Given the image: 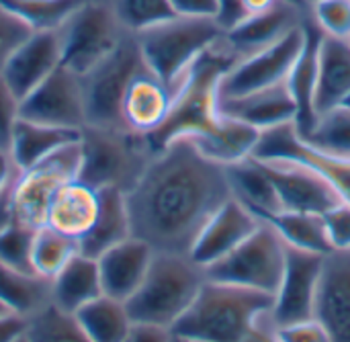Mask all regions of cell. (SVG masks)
Instances as JSON below:
<instances>
[{"label": "cell", "mask_w": 350, "mask_h": 342, "mask_svg": "<svg viewBox=\"0 0 350 342\" xmlns=\"http://www.w3.org/2000/svg\"><path fill=\"white\" fill-rule=\"evenodd\" d=\"M125 197L131 236L154 252L189 254L203 226L234 193L228 168L180 135L152 154Z\"/></svg>", "instance_id": "6da1fadb"}, {"label": "cell", "mask_w": 350, "mask_h": 342, "mask_svg": "<svg viewBox=\"0 0 350 342\" xmlns=\"http://www.w3.org/2000/svg\"><path fill=\"white\" fill-rule=\"evenodd\" d=\"M275 295L207 279L172 334L189 342H242L271 316Z\"/></svg>", "instance_id": "7a4b0ae2"}, {"label": "cell", "mask_w": 350, "mask_h": 342, "mask_svg": "<svg viewBox=\"0 0 350 342\" xmlns=\"http://www.w3.org/2000/svg\"><path fill=\"white\" fill-rule=\"evenodd\" d=\"M205 281V269L189 254L156 252L144 283L125 302L127 312L133 324H154L172 330Z\"/></svg>", "instance_id": "3957f363"}, {"label": "cell", "mask_w": 350, "mask_h": 342, "mask_svg": "<svg viewBox=\"0 0 350 342\" xmlns=\"http://www.w3.org/2000/svg\"><path fill=\"white\" fill-rule=\"evenodd\" d=\"M224 35L226 31L215 18L174 16L137 33L135 39L148 70L174 92L189 68Z\"/></svg>", "instance_id": "277c9868"}, {"label": "cell", "mask_w": 350, "mask_h": 342, "mask_svg": "<svg viewBox=\"0 0 350 342\" xmlns=\"http://www.w3.org/2000/svg\"><path fill=\"white\" fill-rule=\"evenodd\" d=\"M152 154L146 135L86 125L80 137L78 181L96 191L107 187L129 191Z\"/></svg>", "instance_id": "5b68a950"}, {"label": "cell", "mask_w": 350, "mask_h": 342, "mask_svg": "<svg viewBox=\"0 0 350 342\" xmlns=\"http://www.w3.org/2000/svg\"><path fill=\"white\" fill-rule=\"evenodd\" d=\"M287 244L260 220L258 228L230 254L205 269L207 279L275 295L285 271Z\"/></svg>", "instance_id": "8992f818"}, {"label": "cell", "mask_w": 350, "mask_h": 342, "mask_svg": "<svg viewBox=\"0 0 350 342\" xmlns=\"http://www.w3.org/2000/svg\"><path fill=\"white\" fill-rule=\"evenodd\" d=\"M146 68L137 39H121L117 49L103 64L82 76L86 125L127 131L121 115L123 98L131 80Z\"/></svg>", "instance_id": "52a82bcc"}, {"label": "cell", "mask_w": 350, "mask_h": 342, "mask_svg": "<svg viewBox=\"0 0 350 342\" xmlns=\"http://www.w3.org/2000/svg\"><path fill=\"white\" fill-rule=\"evenodd\" d=\"M119 18L103 4L84 2L57 29L62 66L76 76L90 74L121 43Z\"/></svg>", "instance_id": "ba28073f"}, {"label": "cell", "mask_w": 350, "mask_h": 342, "mask_svg": "<svg viewBox=\"0 0 350 342\" xmlns=\"http://www.w3.org/2000/svg\"><path fill=\"white\" fill-rule=\"evenodd\" d=\"M308 39L306 25L287 31L275 43L242 55L219 82V98H236L287 82V76L297 62Z\"/></svg>", "instance_id": "9c48e42d"}, {"label": "cell", "mask_w": 350, "mask_h": 342, "mask_svg": "<svg viewBox=\"0 0 350 342\" xmlns=\"http://www.w3.org/2000/svg\"><path fill=\"white\" fill-rule=\"evenodd\" d=\"M80 172V142L70 144L47 156L33 168L21 170L14 181L16 222L37 230L47 224L53 195Z\"/></svg>", "instance_id": "30bf717a"}, {"label": "cell", "mask_w": 350, "mask_h": 342, "mask_svg": "<svg viewBox=\"0 0 350 342\" xmlns=\"http://www.w3.org/2000/svg\"><path fill=\"white\" fill-rule=\"evenodd\" d=\"M324 261L326 254L287 246L285 271L269 316L273 328L316 318V302Z\"/></svg>", "instance_id": "8fae6325"}, {"label": "cell", "mask_w": 350, "mask_h": 342, "mask_svg": "<svg viewBox=\"0 0 350 342\" xmlns=\"http://www.w3.org/2000/svg\"><path fill=\"white\" fill-rule=\"evenodd\" d=\"M21 119L53 127L84 129L86 105L82 78L59 66L37 88L21 98Z\"/></svg>", "instance_id": "7c38bea8"}, {"label": "cell", "mask_w": 350, "mask_h": 342, "mask_svg": "<svg viewBox=\"0 0 350 342\" xmlns=\"http://www.w3.org/2000/svg\"><path fill=\"white\" fill-rule=\"evenodd\" d=\"M254 158V156H252ZM258 160V158H256ZM275 185L281 207L287 211L324 215L342 203L334 185L312 166L293 160H258Z\"/></svg>", "instance_id": "4fadbf2b"}, {"label": "cell", "mask_w": 350, "mask_h": 342, "mask_svg": "<svg viewBox=\"0 0 350 342\" xmlns=\"http://www.w3.org/2000/svg\"><path fill=\"white\" fill-rule=\"evenodd\" d=\"M252 156L258 160H293L312 166L326 176L342 199L350 203V158L330 156L312 148L299 137L295 123H283L260 131Z\"/></svg>", "instance_id": "5bb4252c"}, {"label": "cell", "mask_w": 350, "mask_h": 342, "mask_svg": "<svg viewBox=\"0 0 350 342\" xmlns=\"http://www.w3.org/2000/svg\"><path fill=\"white\" fill-rule=\"evenodd\" d=\"M258 224L260 218L240 199L232 197L203 226L189 256L207 269L209 265L230 254L236 246H240L258 228Z\"/></svg>", "instance_id": "9a60e30c"}, {"label": "cell", "mask_w": 350, "mask_h": 342, "mask_svg": "<svg viewBox=\"0 0 350 342\" xmlns=\"http://www.w3.org/2000/svg\"><path fill=\"white\" fill-rule=\"evenodd\" d=\"M62 66L57 31H35L27 37L2 68V78L18 98H25Z\"/></svg>", "instance_id": "2e32d148"}, {"label": "cell", "mask_w": 350, "mask_h": 342, "mask_svg": "<svg viewBox=\"0 0 350 342\" xmlns=\"http://www.w3.org/2000/svg\"><path fill=\"white\" fill-rule=\"evenodd\" d=\"M154 254V248L135 236L103 252L96 259L103 293L113 300L127 302L144 283Z\"/></svg>", "instance_id": "e0dca14e"}, {"label": "cell", "mask_w": 350, "mask_h": 342, "mask_svg": "<svg viewBox=\"0 0 350 342\" xmlns=\"http://www.w3.org/2000/svg\"><path fill=\"white\" fill-rule=\"evenodd\" d=\"M316 320L322 322L332 342H350V252L326 254Z\"/></svg>", "instance_id": "ac0fdd59"}, {"label": "cell", "mask_w": 350, "mask_h": 342, "mask_svg": "<svg viewBox=\"0 0 350 342\" xmlns=\"http://www.w3.org/2000/svg\"><path fill=\"white\" fill-rule=\"evenodd\" d=\"M172 90L154 76L148 68L142 70L129 84L123 98V125L137 135L156 133L168 119L172 107Z\"/></svg>", "instance_id": "d6986e66"}, {"label": "cell", "mask_w": 350, "mask_h": 342, "mask_svg": "<svg viewBox=\"0 0 350 342\" xmlns=\"http://www.w3.org/2000/svg\"><path fill=\"white\" fill-rule=\"evenodd\" d=\"M217 111L219 115L242 121L258 131L295 123L297 117V107L287 82L236 98H217Z\"/></svg>", "instance_id": "ffe728a7"}, {"label": "cell", "mask_w": 350, "mask_h": 342, "mask_svg": "<svg viewBox=\"0 0 350 342\" xmlns=\"http://www.w3.org/2000/svg\"><path fill=\"white\" fill-rule=\"evenodd\" d=\"M350 94V41L322 33L318 47L316 113L322 115L340 107Z\"/></svg>", "instance_id": "44dd1931"}, {"label": "cell", "mask_w": 350, "mask_h": 342, "mask_svg": "<svg viewBox=\"0 0 350 342\" xmlns=\"http://www.w3.org/2000/svg\"><path fill=\"white\" fill-rule=\"evenodd\" d=\"M98 205L100 201L96 189L78 179L70 181L53 195L45 226L80 242L90 232L98 215Z\"/></svg>", "instance_id": "7402d4cb"}, {"label": "cell", "mask_w": 350, "mask_h": 342, "mask_svg": "<svg viewBox=\"0 0 350 342\" xmlns=\"http://www.w3.org/2000/svg\"><path fill=\"white\" fill-rule=\"evenodd\" d=\"M80 137H82V129L53 127V125H43L18 117L10 135L8 156L12 158L16 170L21 172L43 162L59 148L80 142Z\"/></svg>", "instance_id": "603a6c76"}, {"label": "cell", "mask_w": 350, "mask_h": 342, "mask_svg": "<svg viewBox=\"0 0 350 342\" xmlns=\"http://www.w3.org/2000/svg\"><path fill=\"white\" fill-rule=\"evenodd\" d=\"M98 215L90 232L80 240V252L90 259H98L109 248L131 238V220L125 191L117 187L98 189Z\"/></svg>", "instance_id": "cb8c5ba5"}, {"label": "cell", "mask_w": 350, "mask_h": 342, "mask_svg": "<svg viewBox=\"0 0 350 342\" xmlns=\"http://www.w3.org/2000/svg\"><path fill=\"white\" fill-rule=\"evenodd\" d=\"M293 8L295 6H291L287 2H279L277 6H273L267 12L248 14L238 25L228 29L224 39L240 55H248L252 51H258V49L275 43L287 31H291L293 27L299 25L295 21Z\"/></svg>", "instance_id": "d4e9b609"}, {"label": "cell", "mask_w": 350, "mask_h": 342, "mask_svg": "<svg viewBox=\"0 0 350 342\" xmlns=\"http://www.w3.org/2000/svg\"><path fill=\"white\" fill-rule=\"evenodd\" d=\"M306 29H308L306 45L287 76V86L297 107L295 127L299 135L308 133L318 119L314 98H316V80H318V47H320L322 31L318 29V25H306Z\"/></svg>", "instance_id": "484cf974"}, {"label": "cell", "mask_w": 350, "mask_h": 342, "mask_svg": "<svg viewBox=\"0 0 350 342\" xmlns=\"http://www.w3.org/2000/svg\"><path fill=\"white\" fill-rule=\"evenodd\" d=\"M98 295H103L98 263L82 252L51 279V304L66 314H76Z\"/></svg>", "instance_id": "4316f807"}, {"label": "cell", "mask_w": 350, "mask_h": 342, "mask_svg": "<svg viewBox=\"0 0 350 342\" xmlns=\"http://www.w3.org/2000/svg\"><path fill=\"white\" fill-rule=\"evenodd\" d=\"M258 137H260L258 129H254L242 121L219 115V121L209 131L195 135L191 140L197 144V148L207 158H211L224 166H230V164L250 158L254 154Z\"/></svg>", "instance_id": "83f0119b"}, {"label": "cell", "mask_w": 350, "mask_h": 342, "mask_svg": "<svg viewBox=\"0 0 350 342\" xmlns=\"http://www.w3.org/2000/svg\"><path fill=\"white\" fill-rule=\"evenodd\" d=\"M72 316L90 342H125L133 326L125 302L113 300L105 293Z\"/></svg>", "instance_id": "f1b7e54d"}, {"label": "cell", "mask_w": 350, "mask_h": 342, "mask_svg": "<svg viewBox=\"0 0 350 342\" xmlns=\"http://www.w3.org/2000/svg\"><path fill=\"white\" fill-rule=\"evenodd\" d=\"M226 168H228V179H230L234 197L240 199L256 215L283 209L273 181L269 179L267 170L256 158L250 156Z\"/></svg>", "instance_id": "f546056e"}, {"label": "cell", "mask_w": 350, "mask_h": 342, "mask_svg": "<svg viewBox=\"0 0 350 342\" xmlns=\"http://www.w3.org/2000/svg\"><path fill=\"white\" fill-rule=\"evenodd\" d=\"M0 302L12 314L31 318L51 304V281L0 261Z\"/></svg>", "instance_id": "4dcf8cb0"}, {"label": "cell", "mask_w": 350, "mask_h": 342, "mask_svg": "<svg viewBox=\"0 0 350 342\" xmlns=\"http://www.w3.org/2000/svg\"><path fill=\"white\" fill-rule=\"evenodd\" d=\"M258 218L265 220L269 226H273L287 246L308 250V252H318V254L332 252L322 215L281 209L273 213H262Z\"/></svg>", "instance_id": "1f68e13d"}, {"label": "cell", "mask_w": 350, "mask_h": 342, "mask_svg": "<svg viewBox=\"0 0 350 342\" xmlns=\"http://www.w3.org/2000/svg\"><path fill=\"white\" fill-rule=\"evenodd\" d=\"M78 252H80L78 240H74L49 226H41L35 230L33 244H31L33 273L51 281Z\"/></svg>", "instance_id": "d6a6232c"}, {"label": "cell", "mask_w": 350, "mask_h": 342, "mask_svg": "<svg viewBox=\"0 0 350 342\" xmlns=\"http://www.w3.org/2000/svg\"><path fill=\"white\" fill-rule=\"evenodd\" d=\"M299 137L324 154L350 158V109L340 105L318 115L314 127Z\"/></svg>", "instance_id": "836d02e7"}, {"label": "cell", "mask_w": 350, "mask_h": 342, "mask_svg": "<svg viewBox=\"0 0 350 342\" xmlns=\"http://www.w3.org/2000/svg\"><path fill=\"white\" fill-rule=\"evenodd\" d=\"M31 31H57L78 8V0H0Z\"/></svg>", "instance_id": "e575fe53"}, {"label": "cell", "mask_w": 350, "mask_h": 342, "mask_svg": "<svg viewBox=\"0 0 350 342\" xmlns=\"http://www.w3.org/2000/svg\"><path fill=\"white\" fill-rule=\"evenodd\" d=\"M29 342H90L72 314L57 310L53 304L45 306L41 312L29 318L27 328Z\"/></svg>", "instance_id": "d590c367"}, {"label": "cell", "mask_w": 350, "mask_h": 342, "mask_svg": "<svg viewBox=\"0 0 350 342\" xmlns=\"http://www.w3.org/2000/svg\"><path fill=\"white\" fill-rule=\"evenodd\" d=\"M115 14L123 27L135 33H142L178 16L170 0H117Z\"/></svg>", "instance_id": "8d00e7d4"}, {"label": "cell", "mask_w": 350, "mask_h": 342, "mask_svg": "<svg viewBox=\"0 0 350 342\" xmlns=\"http://www.w3.org/2000/svg\"><path fill=\"white\" fill-rule=\"evenodd\" d=\"M33 234H35V230H31L18 222H14L8 230L0 232V261L12 269L33 273V267H31Z\"/></svg>", "instance_id": "74e56055"}, {"label": "cell", "mask_w": 350, "mask_h": 342, "mask_svg": "<svg viewBox=\"0 0 350 342\" xmlns=\"http://www.w3.org/2000/svg\"><path fill=\"white\" fill-rule=\"evenodd\" d=\"M312 6L314 21L324 35L350 39V0H318Z\"/></svg>", "instance_id": "f35d334b"}, {"label": "cell", "mask_w": 350, "mask_h": 342, "mask_svg": "<svg viewBox=\"0 0 350 342\" xmlns=\"http://www.w3.org/2000/svg\"><path fill=\"white\" fill-rule=\"evenodd\" d=\"M33 33L35 31H31L21 18H16L10 10H6L0 4V72L8 57L16 51V47Z\"/></svg>", "instance_id": "ab89813d"}, {"label": "cell", "mask_w": 350, "mask_h": 342, "mask_svg": "<svg viewBox=\"0 0 350 342\" xmlns=\"http://www.w3.org/2000/svg\"><path fill=\"white\" fill-rule=\"evenodd\" d=\"M328 242L334 250L350 252V203L342 201L322 215Z\"/></svg>", "instance_id": "60d3db41"}, {"label": "cell", "mask_w": 350, "mask_h": 342, "mask_svg": "<svg viewBox=\"0 0 350 342\" xmlns=\"http://www.w3.org/2000/svg\"><path fill=\"white\" fill-rule=\"evenodd\" d=\"M273 339L275 342H332L328 330L316 318L273 328Z\"/></svg>", "instance_id": "b9f144b4"}, {"label": "cell", "mask_w": 350, "mask_h": 342, "mask_svg": "<svg viewBox=\"0 0 350 342\" xmlns=\"http://www.w3.org/2000/svg\"><path fill=\"white\" fill-rule=\"evenodd\" d=\"M18 117H21V98L12 92V88L6 84V80L0 74V150L8 152L10 135Z\"/></svg>", "instance_id": "7bdbcfd3"}, {"label": "cell", "mask_w": 350, "mask_h": 342, "mask_svg": "<svg viewBox=\"0 0 350 342\" xmlns=\"http://www.w3.org/2000/svg\"><path fill=\"white\" fill-rule=\"evenodd\" d=\"M170 4L178 16L217 18L219 12V0H170Z\"/></svg>", "instance_id": "ee69618b"}, {"label": "cell", "mask_w": 350, "mask_h": 342, "mask_svg": "<svg viewBox=\"0 0 350 342\" xmlns=\"http://www.w3.org/2000/svg\"><path fill=\"white\" fill-rule=\"evenodd\" d=\"M29 318L18 314L0 316V342H16L27 337Z\"/></svg>", "instance_id": "f6af8a7d"}, {"label": "cell", "mask_w": 350, "mask_h": 342, "mask_svg": "<svg viewBox=\"0 0 350 342\" xmlns=\"http://www.w3.org/2000/svg\"><path fill=\"white\" fill-rule=\"evenodd\" d=\"M172 330L154 324H133L125 342H172Z\"/></svg>", "instance_id": "bcb514c9"}, {"label": "cell", "mask_w": 350, "mask_h": 342, "mask_svg": "<svg viewBox=\"0 0 350 342\" xmlns=\"http://www.w3.org/2000/svg\"><path fill=\"white\" fill-rule=\"evenodd\" d=\"M16 174L0 191V232L8 230L16 222V211H14V181H16Z\"/></svg>", "instance_id": "7dc6e473"}, {"label": "cell", "mask_w": 350, "mask_h": 342, "mask_svg": "<svg viewBox=\"0 0 350 342\" xmlns=\"http://www.w3.org/2000/svg\"><path fill=\"white\" fill-rule=\"evenodd\" d=\"M246 10L242 6V0H219V12H217V23L221 25L224 31L232 29L238 25L242 18H246Z\"/></svg>", "instance_id": "c3c4849f"}, {"label": "cell", "mask_w": 350, "mask_h": 342, "mask_svg": "<svg viewBox=\"0 0 350 342\" xmlns=\"http://www.w3.org/2000/svg\"><path fill=\"white\" fill-rule=\"evenodd\" d=\"M16 172H18V170H16L12 158L8 156V152H6V150H0V191L14 179Z\"/></svg>", "instance_id": "681fc988"}, {"label": "cell", "mask_w": 350, "mask_h": 342, "mask_svg": "<svg viewBox=\"0 0 350 342\" xmlns=\"http://www.w3.org/2000/svg\"><path fill=\"white\" fill-rule=\"evenodd\" d=\"M279 2H283V0H242V6H244L246 14H258V12L271 10Z\"/></svg>", "instance_id": "f907efd6"}, {"label": "cell", "mask_w": 350, "mask_h": 342, "mask_svg": "<svg viewBox=\"0 0 350 342\" xmlns=\"http://www.w3.org/2000/svg\"><path fill=\"white\" fill-rule=\"evenodd\" d=\"M242 342H275V339H273V328H271V320L265 318V320L258 324V328H256L246 341Z\"/></svg>", "instance_id": "816d5d0a"}, {"label": "cell", "mask_w": 350, "mask_h": 342, "mask_svg": "<svg viewBox=\"0 0 350 342\" xmlns=\"http://www.w3.org/2000/svg\"><path fill=\"white\" fill-rule=\"evenodd\" d=\"M283 2H287V4H291V6H301V4H306V0H283Z\"/></svg>", "instance_id": "f5cc1de1"}, {"label": "cell", "mask_w": 350, "mask_h": 342, "mask_svg": "<svg viewBox=\"0 0 350 342\" xmlns=\"http://www.w3.org/2000/svg\"><path fill=\"white\" fill-rule=\"evenodd\" d=\"M6 314H12V312H10V310H8V308H6V306L0 302V316H6Z\"/></svg>", "instance_id": "db71d44e"}, {"label": "cell", "mask_w": 350, "mask_h": 342, "mask_svg": "<svg viewBox=\"0 0 350 342\" xmlns=\"http://www.w3.org/2000/svg\"><path fill=\"white\" fill-rule=\"evenodd\" d=\"M342 107H347V109H350V94L345 98V103H342Z\"/></svg>", "instance_id": "11a10c76"}, {"label": "cell", "mask_w": 350, "mask_h": 342, "mask_svg": "<svg viewBox=\"0 0 350 342\" xmlns=\"http://www.w3.org/2000/svg\"><path fill=\"white\" fill-rule=\"evenodd\" d=\"M172 337H174V334H172ZM172 342H189V341H185V339H178V337H174V339H172Z\"/></svg>", "instance_id": "9f6ffc18"}, {"label": "cell", "mask_w": 350, "mask_h": 342, "mask_svg": "<svg viewBox=\"0 0 350 342\" xmlns=\"http://www.w3.org/2000/svg\"><path fill=\"white\" fill-rule=\"evenodd\" d=\"M314 2H318V0H306V4H314Z\"/></svg>", "instance_id": "6f0895ef"}, {"label": "cell", "mask_w": 350, "mask_h": 342, "mask_svg": "<svg viewBox=\"0 0 350 342\" xmlns=\"http://www.w3.org/2000/svg\"><path fill=\"white\" fill-rule=\"evenodd\" d=\"M16 342H29V341H27V337H23L21 341H16Z\"/></svg>", "instance_id": "680465c9"}, {"label": "cell", "mask_w": 350, "mask_h": 342, "mask_svg": "<svg viewBox=\"0 0 350 342\" xmlns=\"http://www.w3.org/2000/svg\"><path fill=\"white\" fill-rule=\"evenodd\" d=\"M349 41H350V39H349Z\"/></svg>", "instance_id": "91938a15"}]
</instances>
